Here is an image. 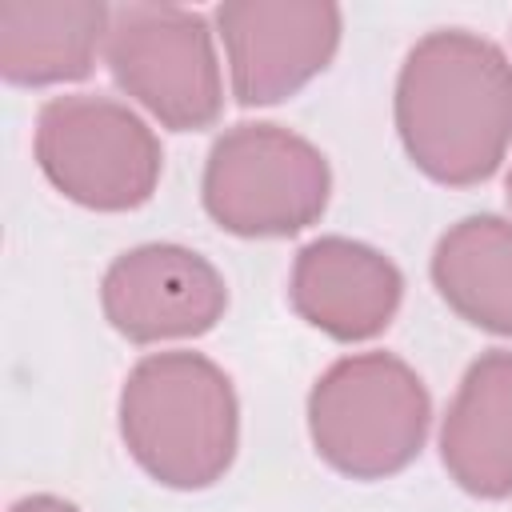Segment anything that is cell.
I'll return each instance as SVG.
<instances>
[{
	"label": "cell",
	"mask_w": 512,
	"mask_h": 512,
	"mask_svg": "<svg viewBox=\"0 0 512 512\" xmlns=\"http://www.w3.org/2000/svg\"><path fill=\"white\" fill-rule=\"evenodd\" d=\"M392 116L428 180L476 188L496 176L512 144V60L476 32H428L400 64Z\"/></svg>",
	"instance_id": "cell-1"
},
{
	"label": "cell",
	"mask_w": 512,
	"mask_h": 512,
	"mask_svg": "<svg viewBox=\"0 0 512 512\" xmlns=\"http://www.w3.org/2000/svg\"><path fill=\"white\" fill-rule=\"evenodd\" d=\"M120 440L164 488L200 492L224 480L240 448V400L204 352H152L120 388Z\"/></svg>",
	"instance_id": "cell-2"
},
{
	"label": "cell",
	"mask_w": 512,
	"mask_h": 512,
	"mask_svg": "<svg viewBox=\"0 0 512 512\" xmlns=\"http://www.w3.org/2000/svg\"><path fill=\"white\" fill-rule=\"evenodd\" d=\"M432 424V400L416 368L392 352L340 356L308 392V436L316 456L348 480L404 472Z\"/></svg>",
	"instance_id": "cell-3"
},
{
	"label": "cell",
	"mask_w": 512,
	"mask_h": 512,
	"mask_svg": "<svg viewBox=\"0 0 512 512\" xmlns=\"http://www.w3.org/2000/svg\"><path fill=\"white\" fill-rule=\"evenodd\" d=\"M200 200L232 236H296L324 216L332 200V168L312 140L280 124H236L208 148Z\"/></svg>",
	"instance_id": "cell-4"
},
{
	"label": "cell",
	"mask_w": 512,
	"mask_h": 512,
	"mask_svg": "<svg viewBox=\"0 0 512 512\" xmlns=\"http://www.w3.org/2000/svg\"><path fill=\"white\" fill-rule=\"evenodd\" d=\"M44 180L80 208L132 212L152 200L164 148L140 112L112 96H52L32 136Z\"/></svg>",
	"instance_id": "cell-5"
},
{
	"label": "cell",
	"mask_w": 512,
	"mask_h": 512,
	"mask_svg": "<svg viewBox=\"0 0 512 512\" xmlns=\"http://www.w3.org/2000/svg\"><path fill=\"white\" fill-rule=\"evenodd\" d=\"M104 64L124 96L172 132L212 128L224 112V76L212 28L180 4L112 8Z\"/></svg>",
	"instance_id": "cell-6"
},
{
	"label": "cell",
	"mask_w": 512,
	"mask_h": 512,
	"mask_svg": "<svg viewBox=\"0 0 512 512\" xmlns=\"http://www.w3.org/2000/svg\"><path fill=\"white\" fill-rule=\"evenodd\" d=\"M216 32L236 104L264 108L296 96L332 64L344 16L328 0H224Z\"/></svg>",
	"instance_id": "cell-7"
},
{
	"label": "cell",
	"mask_w": 512,
	"mask_h": 512,
	"mask_svg": "<svg viewBox=\"0 0 512 512\" xmlns=\"http://www.w3.org/2000/svg\"><path fill=\"white\" fill-rule=\"evenodd\" d=\"M100 308L132 344L192 340L224 320L228 284L208 256L184 244H140L108 264Z\"/></svg>",
	"instance_id": "cell-8"
},
{
	"label": "cell",
	"mask_w": 512,
	"mask_h": 512,
	"mask_svg": "<svg viewBox=\"0 0 512 512\" xmlns=\"http://www.w3.org/2000/svg\"><path fill=\"white\" fill-rule=\"evenodd\" d=\"M404 300V276L400 268L372 244L348 240V236H320L308 240L288 276V304L292 312L340 340L360 344L380 336Z\"/></svg>",
	"instance_id": "cell-9"
},
{
	"label": "cell",
	"mask_w": 512,
	"mask_h": 512,
	"mask_svg": "<svg viewBox=\"0 0 512 512\" xmlns=\"http://www.w3.org/2000/svg\"><path fill=\"white\" fill-rule=\"evenodd\" d=\"M440 464L476 500L512 496V352H480L440 424Z\"/></svg>",
	"instance_id": "cell-10"
},
{
	"label": "cell",
	"mask_w": 512,
	"mask_h": 512,
	"mask_svg": "<svg viewBox=\"0 0 512 512\" xmlns=\"http://www.w3.org/2000/svg\"><path fill=\"white\" fill-rule=\"evenodd\" d=\"M112 8L100 0H4L0 76L16 88L84 80L104 52Z\"/></svg>",
	"instance_id": "cell-11"
},
{
	"label": "cell",
	"mask_w": 512,
	"mask_h": 512,
	"mask_svg": "<svg viewBox=\"0 0 512 512\" xmlns=\"http://www.w3.org/2000/svg\"><path fill=\"white\" fill-rule=\"evenodd\" d=\"M428 268L460 320L512 340V220L492 212L456 220L436 240Z\"/></svg>",
	"instance_id": "cell-12"
},
{
	"label": "cell",
	"mask_w": 512,
	"mask_h": 512,
	"mask_svg": "<svg viewBox=\"0 0 512 512\" xmlns=\"http://www.w3.org/2000/svg\"><path fill=\"white\" fill-rule=\"evenodd\" d=\"M8 512H80L72 500L64 496H52V492H32V496H20Z\"/></svg>",
	"instance_id": "cell-13"
},
{
	"label": "cell",
	"mask_w": 512,
	"mask_h": 512,
	"mask_svg": "<svg viewBox=\"0 0 512 512\" xmlns=\"http://www.w3.org/2000/svg\"><path fill=\"white\" fill-rule=\"evenodd\" d=\"M504 196H508V204H512V172H508V180H504Z\"/></svg>",
	"instance_id": "cell-14"
}]
</instances>
